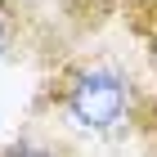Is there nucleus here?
Returning a JSON list of instances; mask_svg holds the SVG:
<instances>
[{
    "mask_svg": "<svg viewBox=\"0 0 157 157\" xmlns=\"http://www.w3.org/2000/svg\"><path fill=\"white\" fill-rule=\"evenodd\" d=\"M36 108L54 112L67 130L112 135L121 126L139 121L144 90L135 85L126 63H117V59H72L45 81Z\"/></svg>",
    "mask_w": 157,
    "mask_h": 157,
    "instance_id": "nucleus-1",
    "label": "nucleus"
},
{
    "mask_svg": "<svg viewBox=\"0 0 157 157\" xmlns=\"http://www.w3.org/2000/svg\"><path fill=\"white\" fill-rule=\"evenodd\" d=\"M0 157H76V153L63 144V139H54V135L23 130L18 139H9V144L0 148Z\"/></svg>",
    "mask_w": 157,
    "mask_h": 157,
    "instance_id": "nucleus-2",
    "label": "nucleus"
},
{
    "mask_svg": "<svg viewBox=\"0 0 157 157\" xmlns=\"http://www.w3.org/2000/svg\"><path fill=\"white\" fill-rule=\"evenodd\" d=\"M144 153H148V157H157V135H153V139L144 144Z\"/></svg>",
    "mask_w": 157,
    "mask_h": 157,
    "instance_id": "nucleus-4",
    "label": "nucleus"
},
{
    "mask_svg": "<svg viewBox=\"0 0 157 157\" xmlns=\"http://www.w3.org/2000/svg\"><path fill=\"white\" fill-rule=\"evenodd\" d=\"M135 157H148V153H135Z\"/></svg>",
    "mask_w": 157,
    "mask_h": 157,
    "instance_id": "nucleus-5",
    "label": "nucleus"
},
{
    "mask_svg": "<svg viewBox=\"0 0 157 157\" xmlns=\"http://www.w3.org/2000/svg\"><path fill=\"white\" fill-rule=\"evenodd\" d=\"M18 45H23V18L0 0V59H13Z\"/></svg>",
    "mask_w": 157,
    "mask_h": 157,
    "instance_id": "nucleus-3",
    "label": "nucleus"
}]
</instances>
